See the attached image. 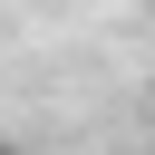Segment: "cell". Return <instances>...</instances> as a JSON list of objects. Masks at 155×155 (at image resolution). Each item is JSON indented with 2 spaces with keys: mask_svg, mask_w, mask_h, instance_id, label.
<instances>
[{
  "mask_svg": "<svg viewBox=\"0 0 155 155\" xmlns=\"http://www.w3.org/2000/svg\"><path fill=\"white\" fill-rule=\"evenodd\" d=\"M0 155H10V145H0Z\"/></svg>",
  "mask_w": 155,
  "mask_h": 155,
  "instance_id": "1",
  "label": "cell"
}]
</instances>
